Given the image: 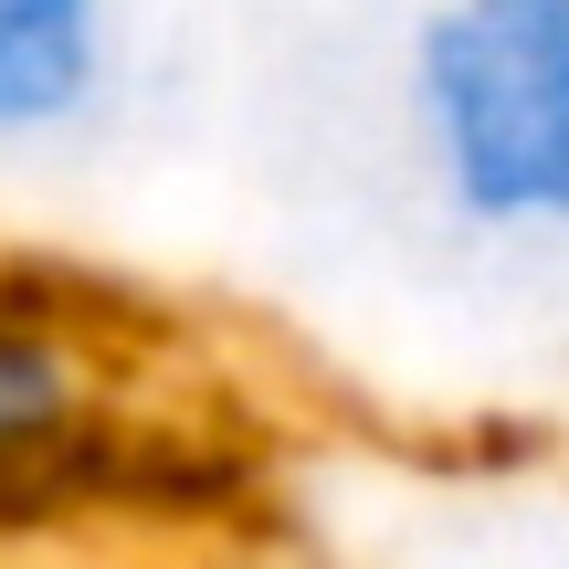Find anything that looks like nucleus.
Masks as SVG:
<instances>
[{
	"label": "nucleus",
	"instance_id": "obj_1",
	"mask_svg": "<svg viewBox=\"0 0 569 569\" xmlns=\"http://www.w3.org/2000/svg\"><path fill=\"white\" fill-rule=\"evenodd\" d=\"M411 138L453 222L569 232V0H432L411 32Z\"/></svg>",
	"mask_w": 569,
	"mask_h": 569
},
{
	"label": "nucleus",
	"instance_id": "obj_3",
	"mask_svg": "<svg viewBox=\"0 0 569 569\" xmlns=\"http://www.w3.org/2000/svg\"><path fill=\"white\" fill-rule=\"evenodd\" d=\"M106 84V0H0V148L53 138Z\"/></svg>",
	"mask_w": 569,
	"mask_h": 569
},
{
	"label": "nucleus",
	"instance_id": "obj_2",
	"mask_svg": "<svg viewBox=\"0 0 569 569\" xmlns=\"http://www.w3.org/2000/svg\"><path fill=\"white\" fill-rule=\"evenodd\" d=\"M243 486L222 443L127 422L106 359L42 284H0V528H53L84 507L201 517Z\"/></svg>",
	"mask_w": 569,
	"mask_h": 569
}]
</instances>
